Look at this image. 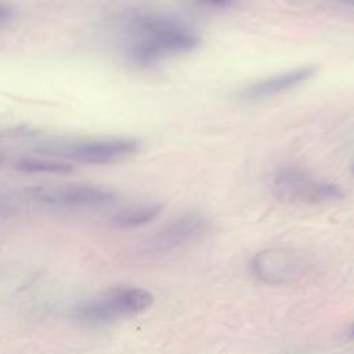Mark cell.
Listing matches in <instances>:
<instances>
[{"label": "cell", "instance_id": "cell-12", "mask_svg": "<svg viewBox=\"0 0 354 354\" xmlns=\"http://www.w3.org/2000/svg\"><path fill=\"white\" fill-rule=\"evenodd\" d=\"M202 1H206V3H210V4H214V6H227L232 0H202Z\"/></svg>", "mask_w": 354, "mask_h": 354}, {"label": "cell", "instance_id": "cell-14", "mask_svg": "<svg viewBox=\"0 0 354 354\" xmlns=\"http://www.w3.org/2000/svg\"><path fill=\"white\" fill-rule=\"evenodd\" d=\"M351 335H353V336H354V328H353V333H351Z\"/></svg>", "mask_w": 354, "mask_h": 354}, {"label": "cell", "instance_id": "cell-9", "mask_svg": "<svg viewBox=\"0 0 354 354\" xmlns=\"http://www.w3.org/2000/svg\"><path fill=\"white\" fill-rule=\"evenodd\" d=\"M162 213V206L156 203H138L124 206L109 217V224L115 228H137L152 223Z\"/></svg>", "mask_w": 354, "mask_h": 354}, {"label": "cell", "instance_id": "cell-4", "mask_svg": "<svg viewBox=\"0 0 354 354\" xmlns=\"http://www.w3.org/2000/svg\"><path fill=\"white\" fill-rule=\"evenodd\" d=\"M30 201L51 209L82 210L104 207L115 201V192L94 184H59L28 191Z\"/></svg>", "mask_w": 354, "mask_h": 354}, {"label": "cell", "instance_id": "cell-10", "mask_svg": "<svg viewBox=\"0 0 354 354\" xmlns=\"http://www.w3.org/2000/svg\"><path fill=\"white\" fill-rule=\"evenodd\" d=\"M15 169L25 174H47V176H64L73 171V165L58 158H40L25 156L15 162Z\"/></svg>", "mask_w": 354, "mask_h": 354}, {"label": "cell", "instance_id": "cell-7", "mask_svg": "<svg viewBox=\"0 0 354 354\" xmlns=\"http://www.w3.org/2000/svg\"><path fill=\"white\" fill-rule=\"evenodd\" d=\"M209 230L207 220L198 213H185L167 223L147 242L151 253H167L198 241Z\"/></svg>", "mask_w": 354, "mask_h": 354}, {"label": "cell", "instance_id": "cell-3", "mask_svg": "<svg viewBox=\"0 0 354 354\" xmlns=\"http://www.w3.org/2000/svg\"><path fill=\"white\" fill-rule=\"evenodd\" d=\"M153 296L137 286L111 288L73 308V317L88 324H106L134 317L151 307Z\"/></svg>", "mask_w": 354, "mask_h": 354}, {"label": "cell", "instance_id": "cell-5", "mask_svg": "<svg viewBox=\"0 0 354 354\" xmlns=\"http://www.w3.org/2000/svg\"><path fill=\"white\" fill-rule=\"evenodd\" d=\"M272 191L279 199L297 203H321L344 196L339 185L313 180L308 174L295 167H286L275 173Z\"/></svg>", "mask_w": 354, "mask_h": 354}, {"label": "cell", "instance_id": "cell-1", "mask_svg": "<svg viewBox=\"0 0 354 354\" xmlns=\"http://www.w3.org/2000/svg\"><path fill=\"white\" fill-rule=\"evenodd\" d=\"M129 57L140 65H151L167 55L181 54L198 47L199 37L174 19L138 14L129 21Z\"/></svg>", "mask_w": 354, "mask_h": 354}, {"label": "cell", "instance_id": "cell-8", "mask_svg": "<svg viewBox=\"0 0 354 354\" xmlns=\"http://www.w3.org/2000/svg\"><path fill=\"white\" fill-rule=\"evenodd\" d=\"M317 72V68L314 65H306V66H299L292 71L250 83L245 86L239 91V97L242 100H261V98H268L271 95L288 91L306 80L311 79Z\"/></svg>", "mask_w": 354, "mask_h": 354}, {"label": "cell", "instance_id": "cell-6", "mask_svg": "<svg viewBox=\"0 0 354 354\" xmlns=\"http://www.w3.org/2000/svg\"><path fill=\"white\" fill-rule=\"evenodd\" d=\"M310 257L296 249H266L250 263L252 274L271 285L286 283L301 278L311 268Z\"/></svg>", "mask_w": 354, "mask_h": 354}, {"label": "cell", "instance_id": "cell-2", "mask_svg": "<svg viewBox=\"0 0 354 354\" xmlns=\"http://www.w3.org/2000/svg\"><path fill=\"white\" fill-rule=\"evenodd\" d=\"M140 142L130 137H102L54 140L43 142L37 151L62 160H72L84 165H111L133 155Z\"/></svg>", "mask_w": 354, "mask_h": 354}, {"label": "cell", "instance_id": "cell-13", "mask_svg": "<svg viewBox=\"0 0 354 354\" xmlns=\"http://www.w3.org/2000/svg\"><path fill=\"white\" fill-rule=\"evenodd\" d=\"M0 167H1V158H0Z\"/></svg>", "mask_w": 354, "mask_h": 354}, {"label": "cell", "instance_id": "cell-11", "mask_svg": "<svg viewBox=\"0 0 354 354\" xmlns=\"http://www.w3.org/2000/svg\"><path fill=\"white\" fill-rule=\"evenodd\" d=\"M14 8L11 4L0 1V28L7 26L14 19Z\"/></svg>", "mask_w": 354, "mask_h": 354}]
</instances>
